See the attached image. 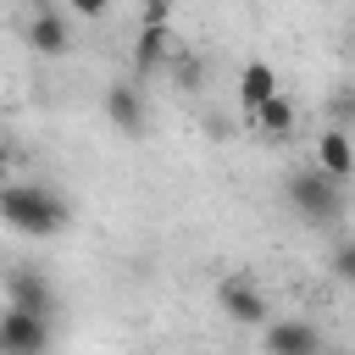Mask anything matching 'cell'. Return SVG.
<instances>
[{"mask_svg":"<svg viewBox=\"0 0 355 355\" xmlns=\"http://www.w3.org/2000/svg\"><path fill=\"white\" fill-rule=\"evenodd\" d=\"M327 111H333V128H355V83H338L333 94H327Z\"/></svg>","mask_w":355,"mask_h":355,"instance_id":"13","label":"cell"},{"mask_svg":"<svg viewBox=\"0 0 355 355\" xmlns=\"http://www.w3.org/2000/svg\"><path fill=\"white\" fill-rule=\"evenodd\" d=\"M172 50H178V33L161 28V22H144L139 39H133V67L139 72H155L161 61H172Z\"/></svg>","mask_w":355,"mask_h":355,"instance_id":"10","label":"cell"},{"mask_svg":"<svg viewBox=\"0 0 355 355\" xmlns=\"http://www.w3.org/2000/svg\"><path fill=\"white\" fill-rule=\"evenodd\" d=\"M283 200H288L294 216L311 222V227H333V222L344 216V183H333V178L316 172V166L288 172V178H283Z\"/></svg>","mask_w":355,"mask_h":355,"instance_id":"2","label":"cell"},{"mask_svg":"<svg viewBox=\"0 0 355 355\" xmlns=\"http://www.w3.org/2000/svg\"><path fill=\"white\" fill-rule=\"evenodd\" d=\"M0 222L28 233V239H50V233H61L72 222V211L44 183H0Z\"/></svg>","mask_w":355,"mask_h":355,"instance_id":"1","label":"cell"},{"mask_svg":"<svg viewBox=\"0 0 355 355\" xmlns=\"http://www.w3.org/2000/svg\"><path fill=\"white\" fill-rule=\"evenodd\" d=\"M6 294H11V311H28V316H55V305H61V294H55V283H50V272L44 266H33V261H22V266H11L6 272Z\"/></svg>","mask_w":355,"mask_h":355,"instance_id":"3","label":"cell"},{"mask_svg":"<svg viewBox=\"0 0 355 355\" xmlns=\"http://www.w3.org/2000/svg\"><path fill=\"white\" fill-rule=\"evenodd\" d=\"M266 100H277V72H272L266 61H250V67L239 72V105H244V116L255 122V111H261Z\"/></svg>","mask_w":355,"mask_h":355,"instance_id":"11","label":"cell"},{"mask_svg":"<svg viewBox=\"0 0 355 355\" xmlns=\"http://www.w3.org/2000/svg\"><path fill=\"white\" fill-rule=\"evenodd\" d=\"M216 305H222V316L227 322H239V327H266V294L250 283V277H222L216 283Z\"/></svg>","mask_w":355,"mask_h":355,"instance_id":"6","label":"cell"},{"mask_svg":"<svg viewBox=\"0 0 355 355\" xmlns=\"http://www.w3.org/2000/svg\"><path fill=\"white\" fill-rule=\"evenodd\" d=\"M166 67H172V72H178V83H183V89H194V83H200V61H194V55H189V50H183V44H178V50H172V61H166Z\"/></svg>","mask_w":355,"mask_h":355,"instance_id":"14","label":"cell"},{"mask_svg":"<svg viewBox=\"0 0 355 355\" xmlns=\"http://www.w3.org/2000/svg\"><path fill=\"white\" fill-rule=\"evenodd\" d=\"M316 172H327L333 183L355 178V139H349L344 128H327V133L316 139Z\"/></svg>","mask_w":355,"mask_h":355,"instance_id":"9","label":"cell"},{"mask_svg":"<svg viewBox=\"0 0 355 355\" xmlns=\"http://www.w3.org/2000/svg\"><path fill=\"white\" fill-rule=\"evenodd\" d=\"M28 44H33L39 55H67V50H72V22H67V11L39 0V6L28 11Z\"/></svg>","mask_w":355,"mask_h":355,"instance_id":"7","label":"cell"},{"mask_svg":"<svg viewBox=\"0 0 355 355\" xmlns=\"http://www.w3.org/2000/svg\"><path fill=\"white\" fill-rule=\"evenodd\" d=\"M333 277H338V283H355V239H344V244L333 250Z\"/></svg>","mask_w":355,"mask_h":355,"instance_id":"15","label":"cell"},{"mask_svg":"<svg viewBox=\"0 0 355 355\" xmlns=\"http://www.w3.org/2000/svg\"><path fill=\"white\" fill-rule=\"evenodd\" d=\"M255 128H261L266 139H288V133H294V105H288L283 94H277V100H266V105L255 111Z\"/></svg>","mask_w":355,"mask_h":355,"instance_id":"12","label":"cell"},{"mask_svg":"<svg viewBox=\"0 0 355 355\" xmlns=\"http://www.w3.org/2000/svg\"><path fill=\"white\" fill-rule=\"evenodd\" d=\"M144 22H161V28H172V6L166 0H144V11H139Z\"/></svg>","mask_w":355,"mask_h":355,"instance_id":"16","label":"cell"},{"mask_svg":"<svg viewBox=\"0 0 355 355\" xmlns=\"http://www.w3.org/2000/svg\"><path fill=\"white\" fill-rule=\"evenodd\" d=\"M266 355H327L322 349V327L305 316H283L266 327Z\"/></svg>","mask_w":355,"mask_h":355,"instance_id":"8","label":"cell"},{"mask_svg":"<svg viewBox=\"0 0 355 355\" xmlns=\"http://www.w3.org/2000/svg\"><path fill=\"white\" fill-rule=\"evenodd\" d=\"M50 322L28 311H0V355H50Z\"/></svg>","mask_w":355,"mask_h":355,"instance_id":"5","label":"cell"},{"mask_svg":"<svg viewBox=\"0 0 355 355\" xmlns=\"http://www.w3.org/2000/svg\"><path fill=\"white\" fill-rule=\"evenodd\" d=\"M105 116H111L116 133L144 139V133H150V100H144V89H139L133 78H116V83L105 89Z\"/></svg>","mask_w":355,"mask_h":355,"instance_id":"4","label":"cell"},{"mask_svg":"<svg viewBox=\"0 0 355 355\" xmlns=\"http://www.w3.org/2000/svg\"><path fill=\"white\" fill-rule=\"evenodd\" d=\"M344 39H349V55H355V17H349V28H344Z\"/></svg>","mask_w":355,"mask_h":355,"instance_id":"18","label":"cell"},{"mask_svg":"<svg viewBox=\"0 0 355 355\" xmlns=\"http://www.w3.org/2000/svg\"><path fill=\"white\" fill-rule=\"evenodd\" d=\"M6 166H11V150H6V139H0V178H6Z\"/></svg>","mask_w":355,"mask_h":355,"instance_id":"17","label":"cell"}]
</instances>
